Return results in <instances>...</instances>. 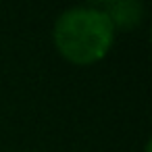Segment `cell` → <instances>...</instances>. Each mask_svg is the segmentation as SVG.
Masks as SVG:
<instances>
[{
  "label": "cell",
  "instance_id": "obj_2",
  "mask_svg": "<svg viewBox=\"0 0 152 152\" xmlns=\"http://www.w3.org/2000/svg\"><path fill=\"white\" fill-rule=\"evenodd\" d=\"M98 9L108 17L113 27L117 29H131L144 19V4L137 0H115V2H102Z\"/></svg>",
  "mask_w": 152,
  "mask_h": 152
},
{
  "label": "cell",
  "instance_id": "obj_1",
  "mask_svg": "<svg viewBox=\"0 0 152 152\" xmlns=\"http://www.w3.org/2000/svg\"><path fill=\"white\" fill-rule=\"evenodd\" d=\"M115 27L98 7H71L63 11L52 27V42L63 58L73 65L102 61L115 42Z\"/></svg>",
  "mask_w": 152,
  "mask_h": 152
}]
</instances>
